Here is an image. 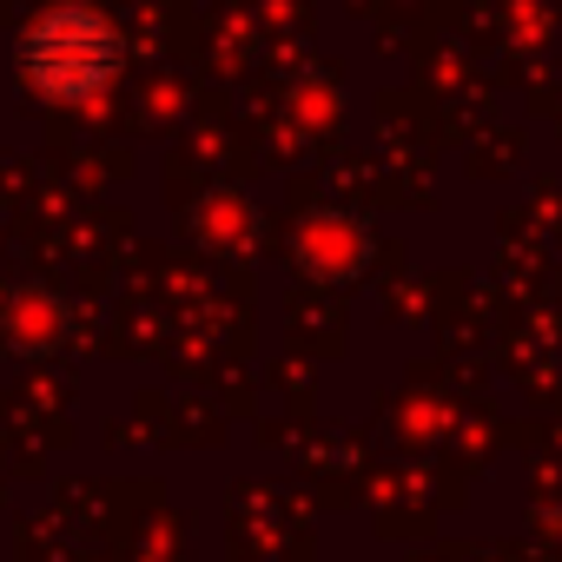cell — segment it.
<instances>
[{
  "label": "cell",
  "instance_id": "6da1fadb",
  "mask_svg": "<svg viewBox=\"0 0 562 562\" xmlns=\"http://www.w3.org/2000/svg\"><path fill=\"white\" fill-rule=\"evenodd\" d=\"M120 60H126V41L100 8H47L21 41L27 87L60 106H87L93 93H106L120 80Z\"/></svg>",
  "mask_w": 562,
  "mask_h": 562
}]
</instances>
